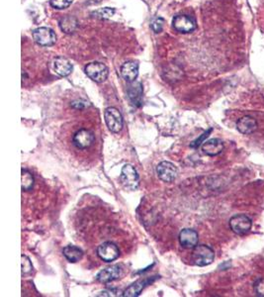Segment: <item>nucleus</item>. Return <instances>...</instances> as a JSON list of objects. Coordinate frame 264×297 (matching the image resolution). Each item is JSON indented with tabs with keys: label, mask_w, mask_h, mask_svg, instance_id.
Masks as SVG:
<instances>
[{
	"label": "nucleus",
	"mask_w": 264,
	"mask_h": 297,
	"mask_svg": "<svg viewBox=\"0 0 264 297\" xmlns=\"http://www.w3.org/2000/svg\"><path fill=\"white\" fill-rule=\"evenodd\" d=\"M33 38L38 45L42 47L52 46L57 41L55 32L47 27H40L36 29L33 32Z\"/></svg>",
	"instance_id": "obj_5"
},
{
	"label": "nucleus",
	"mask_w": 264,
	"mask_h": 297,
	"mask_svg": "<svg viewBox=\"0 0 264 297\" xmlns=\"http://www.w3.org/2000/svg\"><path fill=\"white\" fill-rule=\"evenodd\" d=\"M172 25L177 32L183 34L191 33L197 27L195 20L188 15H176L172 20Z\"/></svg>",
	"instance_id": "obj_10"
},
{
	"label": "nucleus",
	"mask_w": 264,
	"mask_h": 297,
	"mask_svg": "<svg viewBox=\"0 0 264 297\" xmlns=\"http://www.w3.org/2000/svg\"><path fill=\"white\" fill-rule=\"evenodd\" d=\"M73 0H49V4L56 9H66L72 5Z\"/></svg>",
	"instance_id": "obj_23"
},
{
	"label": "nucleus",
	"mask_w": 264,
	"mask_h": 297,
	"mask_svg": "<svg viewBox=\"0 0 264 297\" xmlns=\"http://www.w3.org/2000/svg\"><path fill=\"white\" fill-rule=\"evenodd\" d=\"M72 64L66 58L59 57L54 61V69L60 76H68L72 73Z\"/></svg>",
	"instance_id": "obj_18"
},
{
	"label": "nucleus",
	"mask_w": 264,
	"mask_h": 297,
	"mask_svg": "<svg viewBox=\"0 0 264 297\" xmlns=\"http://www.w3.org/2000/svg\"><path fill=\"white\" fill-rule=\"evenodd\" d=\"M237 128L241 134L248 135L257 129V123L252 117L244 116L237 122Z\"/></svg>",
	"instance_id": "obj_17"
},
{
	"label": "nucleus",
	"mask_w": 264,
	"mask_h": 297,
	"mask_svg": "<svg viewBox=\"0 0 264 297\" xmlns=\"http://www.w3.org/2000/svg\"><path fill=\"white\" fill-rule=\"evenodd\" d=\"M97 254L102 261L111 263L119 258L120 251H119V248L114 243L105 242L98 247Z\"/></svg>",
	"instance_id": "obj_9"
},
{
	"label": "nucleus",
	"mask_w": 264,
	"mask_h": 297,
	"mask_svg": "<svg viewBox=\"0 0 264 297\" xmlns=\"http://www.w3.org/2000/svg\"><path fill=\"white\" fill-rule=\"evenodd\" d=\"M129 87L127 90L128 97L131 101V103L137 107H140L143 103V86L139 81H133L129 82Z\"/></svg>",
	"instance_id": "obj_11"
},
{
	"label": "nucleus",
	"mask_w": 264,
	"mask_h": 297,
	"mask_svg": "<svg viewBox=\"0 0 264 297\" xmlns=\"http://www.w3.org/2000/svg\"><path fill=\"white\" fill-rule=\"evenodd\" d=\"M84 71L90 79H92L97 83L104 82L107 79L108 74H109L108 68L104 64L99 63V62H93V63L88 64L85 67Z\"/></svg>",
	"instance_id": "obj_4"
},
{
	"label": "nucleus",
	"mask_w": 264,
	"mask_h": 297,
	"mask_svg": "<svg viewBox=\"0 0 264 297\" xmlns=\"http://www.w3.org/2000/svg\"><path fill=\"white\" fill-rule=\"evenodd\" d=\"M115 292L113 290H107V291H103L101 292V294H98V296H115L116 294H114Z\"/></svg>",
	"instance_id": "obj_28"
},
{
	"label": "nucleus",
	"mask_w": 264,
	"mask_h": 297,
	"mask_svg": "<svg viewBox=\"0 0 264 297\" xmlns=\"http://www.w3.org/2000/svg\"><path fill=\"white\" fill-rule=\"evenodd\" d=\"M115 13V9L114 8H109V7H106V8H102V9H99L96 10L92 13V15H95V17L97 18H101V19H108L110 17H112Z\"/></svg>",
	"instance_id": "obj_22"
},
{
	"label": "nucleus",
	"mask_w": 264,
	"mask_h": 297,
	"mask_svg": "<svg viewBox=\"0 0 264 297\" xmlns=\"http://www.w3.org/2000/svg\"><path fill=\"white\" fill-rule=\"evenodd\" d=\"M157 177L165 183H172L177 178V167L170 161H162L156 166Z\"/></svg>",
	"instance_id": "obj_8"
},
{
	"label": "nucleus",
	"mask_w": 264,
	"mask_h": 297,
	"mask_svg": "<svg viewBox=\"0 0 264 297\" xmlns=\"http://www.w3.org/2000/svg\"><path fill=\"white\" fill-rule=\"evenodd\" d=\"M77 25H78L77 20L72 16H67L60 20V28L62 29V31H64L67 34L73 33L76 30Z\"/></svg>",
	"instance_id": "obj_20"
},
{
	"label": "nucleus",
	"mask_w": 264,
	"mask_h": 297,
	"mask_svg": "<svg viewBox=\"0 0 264 297\" xmlns=\"http://www.w3.org/2000/svg\"><path fill=\"white\" fill-rule=\"evenodd\" d=\"M120 180L122 184L130 190H137L140 184L139 175L132 164H125L122 167Z\"/></svg>",
	"instance_id": "obj_2"
},
{
	"label": "nucleus",
	"mask_w": 264,
	"mask_h": 297,
	"mask_svg": "<svg viewBox=\"0 0 264 297\" xmlns=\"http://www.w3.org/2000/svg\"><path fill=\"white\" fill-rule=\"evenodd\" d=\"M122 270L117 265L108 267L102 271H100L96 275V279L101 283H109L114 281L120 277Z\"/></svg>",
	"instance_id": "obj_13"
},
{
	"label": "nucleus",
	"mask_w": 264,
	"mask_h": 297,
	"mask_svg": "<svg viewBox=\"0 0 264 297\" xmlns=\"http://www.w3.org/2000/svg\"><path fill=\"white\" fill-rule=\"evenodd\" d=\"M254 290L257 296L264 297V278H259L255 281Z\"/></svg>",
	"instance_id": "obj_26"
},
{
	"label": "nucleus",
	"mask_w": 264,
	"mask_h": 297,
	"mask_svg": "<svg viewBox=\"0 0 264 297\" xmlns=\"http://www.w3.org/2000/svg\"><path fill=\"white\" fill-rule=\"evenodd\" d=\"M104 118L108 129L112 133H119L123 128V117L115 107H108L104 111Z\"/></svg>",
	"instance_id": "obj_3"
},
{
	"label": "nucleus",
	"mask_w": 264,
	"mask_h": 297,
	"mask_svg": "<svg viewBox=\"0 0 264 297\" xmlns=\"http://www.w3.org/2000/svg\"><path fill=\"white\" fill-rule=\"evenodd\" d=\"M212 132V129H210L209 131H207V132H205L201 137L199 138V139H197L196 141H194L192 144H191V147L192 148H197V147H199L200 146V144L205 140V138L208 137L209 136V134ZM204 143V142H203Z\"/></svg>",
	"instance_id": "obj_27"
},
{
	"label": "nucleus",
	"mask_w": 264,
	"mask_h": 297,
	"mask_svg": "<svg viewBox=\"0 0 264 297\" xmlns=\"http://www.w3.org/2000/svg\"><path fill=\"white\" fill-rule=\"evenodd\" d=\"M93 1H95V2H99V1H101V0H93Z\"/></svg>",
	"instance_id": "obj_29"
},
{
	"label": "nucleus",
	"mask_w": 264,
	"mask_h": 297,
	"mask_svg": "<svg viewBox=\"0 0 264 297\" xmlns=\"http://www.w3.org/2000/svg\"><path fill=\"white\" fill-rule=\"evenodd\" d=\"M95 141L94 134L87 129L78 130L72 138L73 145L79 150H86L93 145Z\"/></svg>",
	"instance_id": "obj_7"
},
{
	"label": "nucleus",
	"mask_w": 264,
	"mask_h": 297,
	"mask_svg": "<svg viewBox=\"0 0 264 297\" xmlns=\"http://www.w3.org/2000/svg\"><path fill=\"white\" fill-rule=\"evenodd\" d=\"M21 182H22V189L24 191H28L31 190L34 186V177L33 175L26 171V169H22V175H21Z\"/></svg>",
	"instance_id": "obj_21"
},
{
	"label": "nucleus",
	"mask_w": 264,
	"mask_h": 297,
	"mask_svg": "<svg viewBox=\"0 0 264 297\" xmlns=\"http://www.w3.org/2000/svg\"><path fill=\"white\" fill-rule=\"evenodd\" d=\"M21 266H22V274H29L32 271V268H33L32 263L26 254L21 256Z\"/></svg>",
	"instance_id": "obj_24"
},
{
	"label": "nucleus",
	"mask_w": 264,
	"mask_h": 297,
	"mask_svg": "<svg viewBox=\"0 0 264 297\" xmlns=\"http://www.w3.org/2000/svg\"><path fill=\"white\" fill-rule=\"evenodd\" d=\"M121 75L127 82H133L139 75V64L134 61L126 62L121 67Z\"/></svg>",
	"instance_id": "obj_15"
},
{
	"label": "nucleus",
	"mask_w": 264,
	"mask_h": 297,
	"mask_svg": "<svg viewBox=\"0 0 264 297\" xmlns=\"http://www.w3.org/2000/svg\"><path fill=\"white\" fill-rule=\"evenodd\" d=\"M224 150V143L220 139H211L202 145V151L204 154L210 157H215L220 155Z\"/></svg>",
	"instance_id": "obj_16"
},
{
	"label": "nucleus",
	"mask_w": 264,
	"mask_h": 297,
	"mask_svg": "<svg viewBox=\"0 0 264 297\" xmlns=\"http://www.w3.org/2000/svg\"><path fill=\"white\" fill-rule=\"evenodd\" d=\"M198 233L193 229H183L179 233V243L185 249H193L198 245Z\"/></svg>",
	"instance_id": "obj_12"
},
{
	"label": "nucleus",
	"mask_w": 264,
	"mask_h": 297,
	"mask_svg": "<svg viewBox=\"0 0 264 297\" xmlns=\"http://www.w3.org/2000/svg\"><path fill=\"white\" fill-rule=\"evenodd\" d=\"M164 25H165V20L161 17H157L155 19H153V21L150 24L151 29L153 30L154 33H161L164 29Z\"/></svg>",
	"instance_id": "obj_25"
},
{
	"label": "nucleus",
	"mask_w": 264,
	"mask_h": 297,
	"mask_svg": "<svg viewBox=\"0 0 264 297\" xmlns=\"http://www.w3.org/2000/svg\"><path fill=\"white\" fill-rule=\"evenodd\" d=\"M215 252L206 245H197L193 248L192 262L198 267H206L214 262Z\"/></svg>",
	"instance_id": "obj_1"
},
{
	"label": "nucleus",
	"mask_w": 264,
	"mask_h": 297,
	"mask_svg": "<svg viewBox=\"0 0 264 297\" xmlns=\"http://www.w3.org/2000/svg\"><path fill=\"white\" fill-rule=\"evenodd\" d=\"M252 226V222L249 217L244 214H238L231 218L230 227L237 235L247 234Z\"/></svg>",
	"instance_id": "obj_6"
},
{
	"label": "nucleus",
	"mask_w": 264,
	"mask_h": 297,
	"mask_svg": "<svg viewBox=\"0 0 264 297\" xmlns=\"http://www.w3.org/2000/svg\"><path fill=\"white\" fill-rule=\"evenodd\" d=\"M156 276L154 277H147V278H144V279H140L137 280L136 282H134L133 284H131L122 294V296L125 297H137L141 294V292L143 291L144 287L146 285H148L149 283H151L152 281H154Z\"/></svg>",
	"instance_id": "obj_14"
},
{
	"label": "nucleus",
	"mask_w": 264,
	"mask_h": 297,
	"mask_svg": "<svg viewBox=\"0 0 264 297\" xmlns=\"http://www.w3.org/2000/svg\"><path fill=\"white\" fill-rule=\"evenodd\" d=\"M63 253L66 257V259L71 263H77L79 262L83 257V251L76 246L69 245L64 248Z\"/></svg>",
	"instance_id": "obj_19"
}]
</instances>
